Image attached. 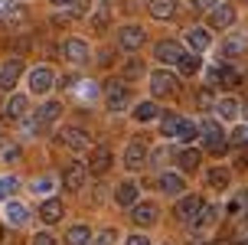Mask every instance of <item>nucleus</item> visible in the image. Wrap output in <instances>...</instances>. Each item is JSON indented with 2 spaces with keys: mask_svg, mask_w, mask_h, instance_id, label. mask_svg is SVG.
Masks as SVG:
<instances>
[{
  "mask_svg": "<svg viewBox=\"0 0 248 245\" xmlns=\"http://www.w3.org/2000/svg\"><path fill=\"white\" fill-rule=\"evenodd\" d=\"M39 219L49 222V226L62 219V203L56 199V196H49V199H43V203H39Z\"/></svg>",
  "mask_w": 248,
  "mask_h": 245,
  "instance_id": "nucleus-19",
  "label": "nucleus"
},
{
  "mask_svg": "<svg viewBox=\"0 0 248 245\" xmlns=\"http://www.w3.org/2000/svg\"><path fill=\"white\" fill-rule=\"evenodd\" d=\"M199 134H202V147L209 150V154H225V134H222V128L216 121H202L199 124Z\"/></svg>",
  "mask_w": 248,
  "mask_h": 245,
  "instance_id": "nucleus-1",
  "label": "nucleus"
},
{
  "mask_svg": "<svg viewBox=\"0 0 248 245\" xmlns=\"http://www.w3.org/2000/svg\"><path fill=\"white\" fill-rule=\"evenodd\" d=\"M16 157H20V147H3V154H0V160H3V163H10V160H16Z\"/></svg>",
  "mask_w": 248,
  "mask_h": 245,
  "instance_id": "nucleus-40",
  "label": "nucleus"
},
{
  "mask_svg": "<svg viewBox=\"0 0 248 245\" xmlns=\"http://www.w3.org/2000/svg\"><path fill=\"white\" fill-rule=\"evenodd\" d=\"M160 190L167 196H180V193H183V177H180V173H173V170L160 173Z\"/></svg>",
  "mask_w": 248,
  "mask_h": 245,
  "instance_id": "nucleus-22",
  "label": "nucleus"
},
{
  "mask_svg": "<svg viewBox=\"0 0 248 245\" xmlns=\"http://www.w3.org/2000/svg\"><path fill=\"white\" fill-rule=\"evenodd\" d=\"M52 186H56V180H52V177H43V180H36V183H33V190H36V193H49Z\"/></svg>",
  "mask_w": 248,
  "mask_h": 245,
  "instance_id": "nucleus-39",
  "label": "nucleus"
},
{
  "mask_svg": "<svg viewBox=\"0 0 248 245\" xmlns=\"http://www.w3.org/2000/svg\"><path fill=\"white\" fill-rule=\"evenodd\" d=\"M157 114H160V111H157V105H154V101H144V105H137V108H134V118H137V121H154Z\"/></svg>",
  "mask_w": 248,
  "mask_h": 245,
  "instance_id": "nucleus-31",
  "label": "nucleus"
},
{
  "mask_svg": "<svg viewBox=\"0 0 248 245\" xmlns=\"http://www.w3.org/2000/svg\"><path fill=\"white\" fill-rule=\"evenodd\" d=\"M219 114H222L225 121H232V118L238 114V105H235V98H222V101H219Z\"/></svg>",
  "mask_w": 248,
  "mask_h": 245,
  "instance_id": "nucleus-32",
  "label": "nucleus"
},
{
  "mask_svg": "<svg viewBox=\"0 0 248 245\" xmlns=\"http://www.w3.org/2000/svg\"><path fill=\"white\" fill-rule=\"evenodd\" d=\"M30 88L36 92V95H46L52 88V69L49 65H36L33 72H30Z\"/></svg>",
  "mask_w": 248,
  "mask_h": 245,
  "instance_id": "nucleus-13",
  "label": "nucleus"
},
{
  "mask_svg": "<svg viewBox=\"0 0 248 245\" xmlns=\"http://www.w3.org/2000/svg\"><path fill=\"white\" fill-rule=\"evenodd\" d=\"M62 144L69 150H88V131H82V128H62Z\"/></svg>",
  "mask_w": 248,
  "mask_h": 245,
  "instance_id": "nucleus-15",
  "label": "nucleus"
},
{
  "mask_svg": "<svg viewBox=\"0 0 248 245\" xmlns=\"http://www.w3.org/2000/svg\"><path fill=\"white\" fill-rule=\"evenodd\" d=\"M33 245H56V239H52V235H46V232H39L36 239H33Z\"/></svg>",
  "mask_w": 248,
  "mask_h": 245,
  "instance_id": "nucleus-42",
  "label": "nucleus"
},
{
  "mask_svg": "<svg viewBox=\"0 0 248 245\" xmlns=\"http://www.w3.org/2000/svg\"><path fill=\"white\" fill-rule=\"evenodd\" d=\"M62 56L69 62H85L88 59V43L85 39H65L62 43Z\"/></svg>",
  "mask_w": 248,
  "mask_h": 245,
  "instance_id": "nucleus-16",
  "label": "nucleus"
},
{
  "mask_svg": "<svg viewBox=\"0 0 248 245\" xmlns=\"http://www.w3.org/2000/svg\"><path fill=\"white\" fill-rule=\"evenodd\" d=\"M124 245H150V242H147V235H131Z\"/></svg>",
  "mask_w": 248,
  "mask_h": 245,
  "instance_id": "nucleus-43",
  "label": "nucleus"
},
{
  "mask_svg": "<svg viewBox=\"0 0 248 245\" xmlns=\"http://www.w3.org/2000/svg\"><path fill=\"white\" fill-rule=\"evenodd\" d=\"M176 10V0H150V16L154 20H170Z\"/></svg>",
  "mask_w": 248,
  "mask_h": 245,
  "instance_id": "nucleus-25",
  "label": "nucleus"
},
{
  "mask_svg": "<svg viewBox=\"0 0 248 245\" xmlns=\"http://www.w3.org/2000/svg\"><path fill=\"white\" fill-rule=\"evenodd\" d=\"M65 242H69V245H92V232H88V226H72V229L65 232Z\"/></svg>",
  "mask_w": 248,
  "mask_h": 245,
  "instance_id": "nucleus-28",
  "label": "nucleus"
},
{
  "mask_svg": "<svg viewBox=\"0 0 248 245\" xmlns=\"http://www.w3.org/2000/svg\"><path fill=\"white\" fill-rule=\"evenodd\" d=\"M16 177H0V199H3V196H10L13 190H16Z\"/></svg>",
  "mask_w": 248,
  "mask_h": 245,
  "instance_id": "nucleus-36",
  "label": "nucleus"
},
{
  "mask_svg": "<svg viewBox=\"0 0 248 245\" xmlns=\"http://www.w3.org/2000/svg\"><path fill=\"white\" fill-rule=\"evenodd\" d=\"M186 43H189L193 52L209 49V30H206V26H189V30H186Z\"/></svg>",
  "mask_w": 248,
  "mask_h": 245,
  "instance_id": "nucleus-18",
  "label": "nucleus"
},
{
  "mask_svg": "<svg viewBox=\"0 0 248 245\" xmlns=\"http://www.w3.org/2000/svg\"><path fill=\"white\" fill-rule=\"evenodd\" d=\"M20 72H23V62L16 59V56H13V59H7L3 65H0V88H3V92H7V88H13L16 82H20Z\"/></svg>",
  "mask_w": 248,
  "mask_h": 245,
  "instance_id": "nucleus-12",
  "label": "nucleus"
},
{
  "mask_svg": "<svg viewBox=\"0 0 248 245\" xmlns=\"http://www.w3.org/2000/svg\"><path fill=\"white\" fill-rule=\"evenodd\" d=\"M176 69H180V75H189V79H193V75L202 69L199 52H183V56H180V62H176Z\"/></svg>",
  "mask_w": 248,
  "mask_h": 245,
  "instance_id": "nucleus-21",
  "label": "nucleus"
},
{
  "mask_svg": "<svg viewBox=\"0 0 248 245\" xmlns=\"http://www.w3.org/2000/svg\"><path fill=\"white\" fill-rule=\"evenodd\" d=\"M118 46L124 52H137V49L144 46V30L140 26H121L118 30Z\"/></svg>",
  "mask_w": 248,
  "mask_h": 245,
  "instance_id": "nucleus-7",
  "label": "nucleus"
},
{
  "mask_svg": "<svg viewBox=\"0 0 248 245\" xmlns=\"http://www.w3.org/2000/svg\"><path fill=\"white\" fill-rule=\"evenodd\" d=\"M3 216H7V222H13V226H23V222L30 219L26 206H23V203H16V199H7V203H3Z\"/></svg>",
  "mask_w": 248,
  "mask_h": 245,
  "instance_id": "nucleus-20",
  "label": "nucleus"
},
{
  "mask_svg": "<svg viewBox=\"0 0 248 245\" xmlns=\"http://www.w3.org/2000/svg\"><path fill=\"white\" fill-rule=\"evenodd\" d=\"M26 108H30V98H26V95H10V101H7V105H0L3 118H10V121L23 118V114H26Z\"/></svg>",
  "mask_w": 248,
  "mask_h": 245,
  "instance_id": "nucleus-17",
  "label": "nucleus"
},
{
  "mask_svg": "<svg viewBox=\"0 0 248 245\" xmlns=\"http://www.w3.org/2000/svg\"><path fill=\"white\" fill-rule=\"evenodd\" d=\"M108 167H111V150L108 147H92L88 150V173L101 177V173H108Z\"/></svg>",
  "mask_w": 248,
  "mask_h": 245,
  "instance_id": "nucleus-9",
  "label": "nucleus"
},
{
  "mask_svg": "<svg viewBox=\"0 0 248 245\" xmlns=\"http://www.w3.org/2000/svg\"><path fill=\"white\" fill-rule=\"evenodd\" d=\"M157 216H160V212H157V206H154V203H134V206H131V222H134V226H140V229L154 226V222H157Z\"/></svg>",
  "mask_w": 248,
  "mask_h": 245,
  "instance_id": "nucleus-10",
  "label": "nucleus"
},
{
  "mask_svg": "<svg viewBox=\"0 0 248 245\" xmlns=\"http://www.w3.org/2000/svg\"><path fill=\"white\" fill-rule=\"evenodd\" d=\"M176 163H180V170H186V173L199 170V150H193V147L176 150Z\"/></svg>",
  "mask_w": 248,
  "mask_h": 245,
  "instance_id": "nucleus-24",
  "label": "nucleus"
},
{
  "mask_svg": "<svg viewBox=\"0 0 248 245\" xmlns=\"http://www.w3.org/2000/svg\"><path fill=\"white\" fill-rule=\"evenodd\" d=\"M189 7H193L196 13H209V10L219 7V0H189Z\"/></svg>",
  "mask_w": 248,
  "mask_h": 245,
  "instance_id": "nucleus-34",
  "label": "nucleus"
},
{
  "mask_svg": "<svg viewBox=\"0 0 248 245\" xmlns=\"http://www.w3.org/2000/svg\"><path fill=\"white\" fill-rule=\"evenodd\" d=\"M144 163H147V144L144 141H131L127 150H124V167L127 170H140Z\"/></svg>",
  "mask_w": 248,
  "mask_h": 245,
  "instance_id": "nucleus-8",
  "label": "nucleus"
},
{
  "mask_svg": "<svg viewBox=\"0 0 248 245\" xmlns=\"http://www.w3.org/2000/svg\"><path fill=\"white\" fill-rule=\"evenodd\" d=\"M209 101H212L209 88H202V92H199V95H196V105H199V108H209Z\"/></svg>",
  "mask_w": 248,
  "mask_h": 245,
  "instance_id": "nucleus-41",
  "label": "nucleus"
},
{
  "mask_svg": "<svg viewBox=\"0 0 248 245\" xmlns=\"http://www.w3.org/2000/svg\"><path fill=\"white\" fill-rule=\"evenodd\" d=\"M235 23V7L232 3H219L216 10H209V26L212 30H229Z\"/></svg>",
  "mask_w": 248,
  "mask_h": 245,
  "instance_id": "nucleus-11",
  "label": "nucleus"
},
{
  "mask_svg": "<svg viewBox=\"0 0 248 245\" xmlns=\"http://www.w3.org/2000/svg\"><path fill=\"white\" fill-rule=\"evenodd\" d=\"M245 216H248V209H245Z\"/></svg>",
  "mask_w": 248,
  "mask_h": 245,
  "instance_id": "nucleus-47",
  "label": "nucleus"
},
{
  "mask_svg": "<svg viewBox=\"0 0 248 245\" xmlns=\"http://www.w3.org/2000/svg\"><path fill=\"white\" fill-rule=\"evenodd\" d=\"M196 245H206V242H196Z\"/></svg>",
  "mask_w": 248,
  "mask_h": 245,
  "instance_id": "nucleus-46",
  "label": "nucleus"
},
{
  "mask_svg": "<svg viewBox=\"0 0 248 245\" xmlns=\"http://www.w3.org/2000/svg\"><path fill=\"white\" fill-rule=\"evenodd\" d=\"M140 72H144V62L140 59H131L127 65H124V79H137Z\"/></svg>",
  "mask_w": 248,
  "mask_h": 245,
  "instance_id": "nucleus-35",
  "label": "nucleus"
},
{
  "mask_svg": "<svg viewBox=\"0 0 248 245\" xmlns=\"http://www.w3.org/2000/svg\"><path fill=\"white\" fill-rule=\"evenodd\" d=\"M105 98H108V108H111V111H121V108H127L131 88H127L124 79H111V82L105 85Z\"/></svg>",
  "mask_w": 248,
  "mask_h": 245,
  "instance_id": "nucleus-3",
  "label": "nucleus"
},
{
  "mask_svg": "<svg viewBox=\"0 0 248 245\" xmlns=\"http://www.w3.org/2000/svg\"><path fill=\"white\" fill-rule=\"evenodd\" d=\"M114 199H118V206H134L137 203V186L134 183H121L114 190Z\"/></svg>",
  "mask_w": 248,
  "mask_h": 245,
  "instance_id": "nucleus-27",
  "label": "nucleus"
},
{
  "mask_svg": "<svg viewBox=\"0 0 248 245\" xmlns=\"http://www.w3.org/2000/svg\"><path fill=\"white\" fill-rule=\"evenodd\" d=\"M150 92H154L157 98H170V95H176V92H180V82H176L173 72L160 69V72L150 75Z\"/></svg>",
  "mask_w": 248,
  "mask_h": 245,
  "instance_id": "nucleus-2",
  "label": "nucleus"
},
{
  "mask_svg": "<svg viewBox=\"0 0 248 245\" xmlns=\"http://www.w3.org/2000/svg\"><path fill=\"white\" fill-rule=\"evenodd\" d=\"M59 114H62L59 101H46V105H39V108H36V118H33V121H36V124H52Z\"/></svg>",
  "mask_w": 248,
  "mask_h": 245,
  "instance_id": "nucleus-23",
  "label": "nucleus"
},
{
  "mask_svg": "<svg viewBox=\"0 0 248 245\" xmlns=\"http://www.w3.org/2000/svg\"><path fill=\"white\" fill-rule=\"evenodd\" d=\"M206 177H209L212 190H225V186H229V170H222V167H212Z\"/></svg>",
  "mask_w": 248,
  "mask_h": 245,
  "instance_id": "nucleus-30",
  "label": "nucleus"
},
{
  "mask_svg": "<svg viewBox=\"0 0 248 245\" xmlns=\"http://www.w3.org/2000/svg\"><path fill=\"white\" fill-rule=\"evenodd\" d=\"M176 137L189 144V141H196V137H199V128H196L193 121H183V124H180V134H176Z\"/></svg>",
  "mask_w": 248,
  "mask_h": 245,
  "instance_id": "nucleus-33",
  "label": "nucleus"
},
{
  "mask_svg": "<svg viewBox=\"0 0 248 245\" xmlns=\"http://www.w3.org/2000/svg\"><path fill=\"white\" fill-rule=\"evenodd\" d=\"M206 206V203H202V196H183V199H180V203H176V219L180 222H196V216H199V209Z\"/></svg>",
  "mask_w": 248,
  "mask_h": 245,
  "instance_id": "nucleus-6",
  "label": "nucleus"
},
{
  "mask_svg": "<svg viewBox=\"0 0 248 245\" xmlns=\"http://www.w3.org/2000/svg\"><path fill=\"white\" fill-rule=\"evenodd\" d=\"M52 3H56V7H75L78 0H52Z\"/></svg>",
  "mask_w": 248,
  "mask_h": 245,
  "instance_id": "nucleus-44",
  "label": "nucleus"
},
{
  "mask_svg": "<svg viewBox=\"0 0 248 245\" xmlns=\"http://www.w3.org/2000/svg\"><path fill=\"white\" fill-rule=\"evenodd\" d=\"M0 239H3V229H0Z\"/></svg>",
  "mask_w": 248,
  "mask_h": 245,
  "instance_id": "nucleus-45",
  "label": "nucleus"
},
{
  "mask_svg": "<svg viewBox=\"0 0 248 245\" xmlns=\"http://www.w3.org/2000/svg\"><path fill=\"white\" fill-rule=\"evenodd\" d=\"M85 180H88V167L85 163H78V160L65 163V170H62V186H65V190L78 193V190L85 186Z\"/></svg>",
  "mask_w": 248,
  "mask_h": 245,
  "instance_id": "nucleus-5",
  "label": "nucleus"
},
{
  "mask_svg": "<svg viewBox=\"0 0 248 245\" xmlns=\"http://www.w3.org/2000/svg\"><path fill=\"white\" fill-rule=\"evenodd\" d=\"M209 85L235 88V85H242V75H238V69H232V65H225V62H216V65L209 69Z\"/></svg>",
  "mask_w": 248,
  "mask_h": 245,
  "instance_id": "nucleus-4",
  "label": "nucleus"
},
{
  "mask_svg": "<svg viewBox=\"0 0 248 245\" xmlns=\"http://www.w3.org/2000/svg\"><path fill=\"white\" fill-rule=\"evenodd\" d=\"M160 131H163V137H176L180 134V124H183V118L176 114V111H167V114H160Z\"/></svg>",
  "mask_w": 248,
  "mask_h": 245,
  "instance_id": "nucleus-26",
  "label": "nucleus"
},
{
  "mask_svg": "<svg viewBox=\"0 0 248 245\" xmlns=\"http://www.w3.org/2000/svg\"><path fill=\"white\" fill-rule=\"evenodd\" d=\"M92 245H114V232L111 229H101V232L92 239Z\"/></svg>",
  "mask_w": 248,
  "mask_h": 245,
  "instance_id": "nucleus-38",
  "label": "nucleus"
},
{
  "mask_svg": "<svg viewBox=\"0 0 248 245\" xmlns=\"http://www.w3.org/2000/svg\"><path fill=\"white\" fill-rule=\"evenodd\" d=\"M154 56H157L163 65H170V62H180L183 49H180V43H173V39H163V43H157V46H154Z\"/></svg>",
  "mask_w": 248,
  "mask_h": 245,
  "instance_id": "nucleus-14",
  "label": "nucleus"
},
{
  "mask_svg": "<svg viewBox=\"0 0 248 245\" xmlns=\"http://www.w3.org/2000/svg\"><path fill=\"white\" fill-rule=\"evenodd\" d=\"M242 39H229V43H222V56H238L242 52Z\"/></svg>",
  "mask_w": 248,
  "mask_h": 245,
  "instance_id": "nucleus-37",
  "label": "nucleus"
},
{
  "mask_svg": "<svg viewBox=\"0 0 248 245\" xmlns=\"http://www.w3.org/2000/svg\"><path fill=\"white\" fill-rule=\"evenodd\" d=\"M216 216H219V209L212 206V203H206V206L199 209V216H196V222H193V226H196V229H209L212 222H216Z\"/></svg>",
  "mask_w": 248,
  "mask_h": 245,
  "instance_id": "nucleus-29",
  "label": "nucleus"
}]
</instances>
